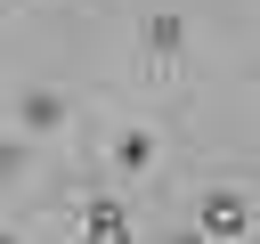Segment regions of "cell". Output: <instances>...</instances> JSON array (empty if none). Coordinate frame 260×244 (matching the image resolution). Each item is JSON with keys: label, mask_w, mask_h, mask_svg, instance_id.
<instances>
[{"label": "cell", "mask_w": 260, "mask_h": 244, "mask_svg": "<svg viewBox=\"0 0 260 244\" xmlns=\"http://www.w3.org/2000/svg\"><path fill=\"white\" fill-rule=\"evenodd\" d=\"M138 73H146L154 89H171V81L187 73V24H179L171 8H154V16L138 24Z\"/></svg>", "instance_id": "1"}, {"label": "cell", "mask_w": 260, "mask_h": 244, "mask_svg": "<svg viewBox=\"0 0 260 244\" xmlns=\"http://www.w3.org/2000/svg\"><path fill=\"white\" fill-rule=\"evenodd\" d=\"M138 236V220H130V195H114V187H89L81 203H73V244H130Z\"/></svg>", "instance_id": "2"}, {"label": "cell", "mask_w": 260, "mask_h": 244, "mask_svg": "<svg viewBox=\"0 0 260 244\" xmlns=\"http://www.w3.org/2000/svg\"><path fill=\"white\" fill-rule=\"evenodd\" d=\"M195 236H203V244H244V236H252L244 187H203V195H195Z\"/></svg>", "instance_id": "3"}, {"label": "cell", "mask_w": 260, "mask_h": 244, "mask_svg": "<svg viewBox=\"0 0 260 244\" xmlns=\"http://www.w3.org/2000/svg\"><path fill=\"white\" fill-rule=\"evenodd\" d=\"M154 163H162V138H154L146 122H122V130L106 138V171H114V179H146Z\"/></svg>", "instance_id": "4"}, {"label": "cell", "mask_w": 260, "mask_h": 244, "mask_svg": "<svg viewBox=\"0 0 260 244\" xmlns=\"http://www.w3.org/2000/svg\"><path fill=\"white\" fill-rule=\"evenodd\" d=\"M65 114H73V98H65V89H49V81L16 89V130H24V138H49V130H65Z\"/></svg>", "instance_id": "5"}, {"label": "cell", "mask_w": 260, "mask_h": 244, "mask_svg": "<svg viewBox=\"0 0 260 244\" xmlns=\"http://www.w3.org/2000/svg\"><path fill=\"white\" fill-rule=\"evenodd\" d=\"M16 163H24V155H16V146H0V187L16 179Z\"/></svg>", "instance_id": "6"}, {"label": "cell", "mask_w": 260, "mask_h": 244, "mask_svg": "<svg viewBox=\"0 0 260 244\" xmlns=\"http://www.w3.org/2000/svg\"><path fill=\"white\" fill-rule=\"evenodd\" d=\"M171 244H203V236H195V228H179V236H171Z\"/></svg>", "instance_id": "7"}, {"label": "cell", "mask_w": 260, "mask_h": 244, "mask_svg": "<svg viewBox=\"0 0 260 244\" xmlns=\"http://www.w3.org/2000/svg\"><path fill=\"white\" fill-rule=\"evenodd\" d=\"M0 244H24V236H8V228H0Z\"/></svg>", "instance_id": "8"}]
</instances>
